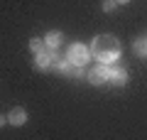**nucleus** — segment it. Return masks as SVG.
I'll return each instance as SVG.
<instances>
[{
  "instance_id": "1",
  "label": "nucleus",
  "mask_w": 147,
  "mask_h": 140,
  "mask_svg": "<svg viewBox=\"0 0 147 140\" xmlns=\"http://www.w3.org/2000/svg\"><path fill=\"white\" fill-rule=\"evenodd\" d=\"M93 57L98 59L100 64H113L118 57H120V42L113 35H98L93 37Z\"/></svg>"
},
{
  "instance_id": "2",
  "label": "nucleus",
  "mask_w": 147,
  "mask_h": 140,
  "mask_svg": "<svg viewBox=\"0 0 147 140\" xmlns=\"http://www.w3.org/2000/svg\"><path fill=\"white\" fill-rule=\"evenodd\" d=\"M66 59L71 64H76V67H86L91 62V49L86 44H81V42H74L69 47V52H66Z\"/></svg>"
},
{
  "instance_id": "3",
  "label": "nucleus",
  "mask_w": 147,
  "mask_h": 140,
  "mask_svg": "<svg viewBox=\"0 0 147 140\" xmlns=\"http://www.w3.org/2000/svg\"><path fill=\"white\" fill-rule=\"evenodd\" d=\"M37 57V69H42V71H47V69H52L54 64H57V49H44V52H39V54H34Z\"/></svg>"
},
{
  "instance_id": "4",
  "label": "nucleus",
  "mask_w": 147,
  "mask_h": 140,
  "mask_svg": "<svg viewBox=\"0 0 147 140\" xmlns=\"http://www.w3.org/2000/svg\"><path fill=\"white\" fill-rule=\"evenodd\" d=\"M108 71H110V69L105 67V64H98V67H93L88 71V81L93 84V86H100V84L108 81Z\"/></svg>"
},
{
  "instance_id": "5",
  "label": "nucleus",
  "mask_w": 147,
  "mask_h": 140,
  "mask_svg": "<svg viewBox=\"0 0 147 140\" xmlns=\"http://www.w3.org/2000/svg\"><path fill=\"white\" fill-rule=\"evenodd\" d=\"M108 81L113 84V86H125V81H127V71L125 69H110L108 71Z\"/></svg>"
},
{
  "instance_id": "6",
  "label": "nucleus",
  "mask_w": 147,
  "mask_h": 140,
  "mask_svg": "<svg viewBox=\"0 0 147 140\" xmlns=\"http://www.w3.org/2000/svg\"><path fill=\"white\" fill-rule=\"evenodd\" d=\"M25 120H27V113H25V108H20V106H15V108L7 113V123L10 125H25Z\"/></svg>"
},
{
  "instance_id": "7",
  "label": "nucleus",
  "mask_w": 147,
  "mask_h": 140,
  "mask_svg": "<svg viewBox=\"0 0 147 140\" xmlns=\"http://www.w3.org/2000/svg\"><path fill=\"white\" fill-rule=\"evenodd\" d=\"M61 39H64V35H61V32H54V30L44 35V44H47L49 49H57V47L61 44Z\"/></svg>"
},
{
  "instance_id": "8",
  "label": "nucleus",
  "mask_w": 147,
  "mask_h": 140,
  "mask_svg": "<svg viewBox=\"0 0 147 140\" xmlns=\"http://www.w3.org/2000/svg\"><path fill=\"white\" fill-rule=\"evenodd\" d=\"M30 49H32V54H39V52H44V49H47V44H44V39L32 37V39H30Z\"/></svg>"
},
{
  "instance_id": "9",
  "label": "nucleus",
  "mask_w": 147,
  "mask_h": 140,
  "mask_svg": "<svg viewBox=\"0 0 147 140\" xmlns=\"http://www.w3.org/2000/svg\"><path fill=\"white\" fill-rule=\"evenodd\" d=\"M135 54L137 57H147V37H140L135 42Z\"/></svg>"
},
{
  "instance_id": "10",
  "label": "nucleus",
  "mask_w": 147,
  "mask_h": 140,
  "mask_svg": "<svg viewBox=\"0 0 147 140\" xmlns=\"http://www.w3.org/2000/svg\"><path fill=\"white\" fill-rule=\"evenodd\" d=\"M115 5H118L115 0H105V3H103V10L105 12H113V10H115Z\"/></svg>"
},
{
  "instance_id": "11",
  "label": "nucleus",
  "mask_w": 147,
  "mask_h": 140,
  "mask_svg": "<svg viewBox=\"0 0 147 140\" xmlns=\"http://www.w3.org/2000/svg\"><path fill=\"white\" fill-rule=\"evenodd\" d=\"M115 3H120V5H125V3H130V0H115Z\"/></svg>"
},
{
  "instance_id": "12",
  "label": "nucleus",
  "mask_w": 147,
  "mask_h": 140,
  "mask_svg": "<svg viewBox=\"0 0 147 140\" xmlns=\"http://www.w3.org/2000/svg\"><path fill=\"white\" fill-rule=\"evenodd\" d=\"M3 123H5V116H0V125H3Z\"/></svg>"
}]
</instances>
